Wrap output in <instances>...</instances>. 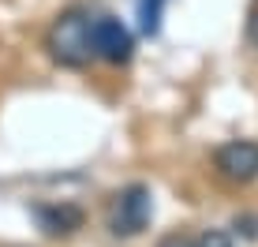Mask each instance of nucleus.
<instances>
[{
  "label": "nucleus",
  "mask_w": 258,
  "mask_h": 247,
  "mask_svg": "<svg viewBox=\"0 0 258 247\" xmlns=\"http://www.w3.org/2000/svg\"><path fill=\"white\" fill-rule=\"evenodd\" d=\"M90 26H94V15L86 8H68L60 12L52 26L45 30V52L52 56V64L68 68V72H83L90 68L94 60V41H90Z\"/></svg>",
  "instance_id": "f257e3e1"
},
{
  "label": "nucleus",
  "mask_w": 258,
  "mask_h": 247,
  "mask_svg": "<svg viewBox=\"0 0 258 247\" xmlns=\"http://www.w3.org/2000/svg\"><path fill=\"white\" fill-rule=\"evenodd\" d=\"M150 214H154V195H150V188L146 183H127V188L112 199V210H109L112 236H139L142 228L150 225Z\"/></svg>",
  "instance_id": "f03ea898"
},
{
  "label": "nucleus",
  "mask_w": 258,
  "mask_h": 247,
  "mask_svg": "<svg viewBox=\"0 0 258 247\" xmlns=\"http://www.w3.org/2000/svg\"><path fill=\"white\" fill-rule=\"evenodd\" d=\"M90 41H94V56L112 68L131 64V56H135V38L116 15H97L90 26Z\"/></svg>",
  "instance_id": "7ed1b4c3"
},
{
  "label": "nucleus",
  "mask_w": 258,
  "mask_h": 247,
  "mask_svg": "<svg viewBox=\"0 0 258 247\" xmlns=\"http://www.w3.org/2000/svg\"><path fill=\"white\" fill-rule=\"evenodd\" d=\"M213 169L228 183H254L258 180V143H251V139H232V143L217 146Z\"/></svg>",
  "instance_id": "20e7f679"
},
{
  "label": "nucleus",
  "mask_w": 258,
  "mask_h": 247,
  "mask_svg": "<svg viewBox=\"0 0 258 247\" xmlns=\"http://www.w3.org/2000/svg\"><path fill=\"white\" fill-rule=\"evenodd\" d=\"M34 217H38L41 232L49 236H71L79 232L86 221V214L79 206H71V202H45V206H34Z\"/></svg>",
  "instance_id": "39448f33"
},
{
  "label": "nucleus",
  "mask_w": 258,
  "mask_h": 247,
  "mask_svg": "<svg viewBox=\"0 0 258 247\" xmlns=\"http://www.w3.org/2000/svg\"><path fill=\"white\" fill-rule=\"evenodd\" d=\"M168 0H139V19H142V34L154 38L161 30V12H165Z\"/></svg>",
  "instance_id": "423d86ee"
},
{
  "label": "nucleus",
  "mask_w": 258,
  "mask_h": 247,
  "mask_svg": "<svg viewBox=\"0 0 258 247\" xmlns=\"http://www.w3.org/2000/svg\"><path fill=\"white\" fill-rule=\"evenodd\" d=\"M191 247H232V236L221 232V228H206L191 240Z\"/></svg>",
  "instance_id": "0eeeda50"
},
{
  "label": "nucleus",
  "mask_w": 258,
  "mask_h": 247,
  "mask_svg": "<svg viewBox=\"0 0 258 247\" xmlns=\"http://www.w3.org/2000/svg\"><path fill=\"white\" fill-rule=\"evenodd\" d=\"M232 228L243 236V240H258V217H236Z\"/></svg>",
  "instance_id": "6e6552de"
},
{
  "label": "nucleus",
  "mask_w": 258,
  "mask_h": 247,
  "mask_svg": "<svg viewBox=\"0 0 258 247\" xmlns=\"http://www.w3.org/2000/svg\"><path fill=\"white\" fill-rule=\"evenodd\" d=\"M247 41L258 49V0H251V8H247Z\"/></svg>",
  "instance_id": "1a4fd4ad"
},
{
  "label": "nucleus",
  "mask_w": 258,
  "mask_h": 247,
  "mask_svg": "<svg viewBox=\"0 0 258 247\" xmlns=\"http://www.w3.org/2000/svg\"><path fill=\"white\" fill-rule=\"evenodd\" d=\"M161 247H183V243H180V240H165Z\"/></svg>",
  "instance_id": "9d476101"
}]
</instances>
